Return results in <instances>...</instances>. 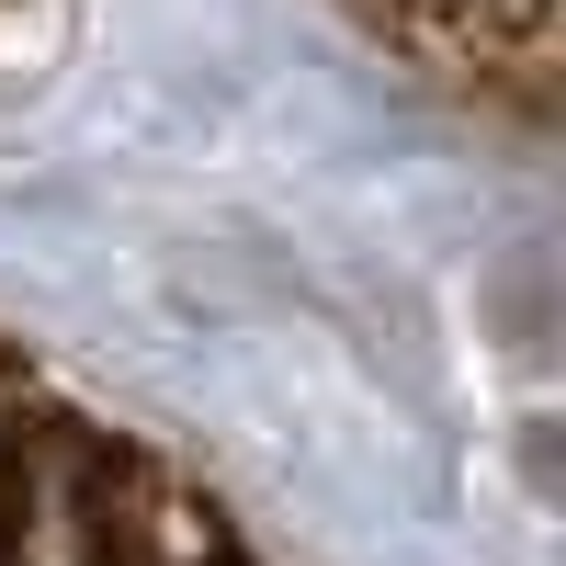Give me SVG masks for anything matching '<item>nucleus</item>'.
<instances>
[{
	"mask_svg": "<svg viewBox=\"0 0 566 566\" xmlns=\"http://www.w3.org/2000/svg\"><path fill=\"white\" fill-rule=\"evenodd\" d=\"M80 566H250V544L227 533V510L170 476L159 453H125V442H91L80 453Z\"/></svg>",
	"mask_w": 566,
	"mask_h": 566,
	"instance_id": "nucleus-1",
	"label": "nucleus"
}]
</instances>
